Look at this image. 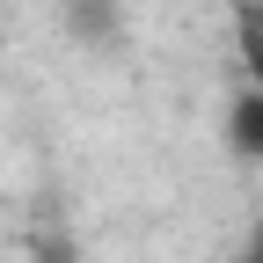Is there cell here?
<instances>
[{
	"mask_svg": "<svg viewBox=\"0 0 263 263\" xmlns=\"http://www.w3.org/2000/svg\"><path fill=\"white\" fill-rule=\"evenodd\" d=\"M241 66H249V95L234 103V139H241L249 154H263V59L241 51Z\"/></svg>",
	"mask_w": 263,
	"mask_h": 263,
	"instance_id": "cell-1",
	"label": "cell"
},
{
	"mask_svg": "<svg viewBox=\"0 0 263 263\" xmlns=\"http://www.w3.org/2000/svg\"><path fill=\"white\" fill-rule=\"evenodd\" d=\"M241 263H263V234H256V241H249V249H241Z\"/></svg>",
	"mask_w": 263,
	"mask_h": 263,
	"instance_id": "cell-2",
	"label": "cell"
}]
</instances>
